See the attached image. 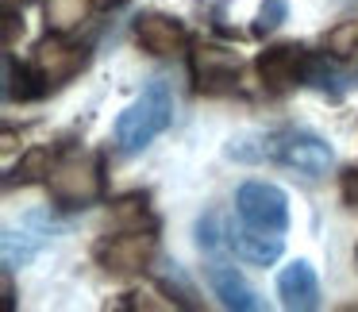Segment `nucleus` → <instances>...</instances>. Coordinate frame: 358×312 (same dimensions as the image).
I'll use <instances>...</instances> for the list:
<instances>
[{"mask_svg":"<svg viewBox=\"0 0 358 312\" xmlns=\"http://www.w3.org/2000/svg\"><path fill=\"white\" fill-rule=\"evenodd\" d=\"M173 124V93L166 81H150L116 120V150L139 155L147 143H155Z\"/></svg>","mask_w":358,"mask_h":312,"instance_id":"1","label":"nucleus"},{"mask_svg":"<svg viewBox=\"0 0 358 312\" xmlns=\"http://www.w3.org/2000/svg\"><path fill=\"white\" fill-rule=\"evenodd\" d=\"M270 162H281L304 178H320V173L331 170L335 155L316 132L285 127V132H270Z\"/></svg>","mask_w":358,"mask_h":312,"instance_id":"2","label":"nucleus"},{"mask_svg":"<svg viewBox=\"0 0 358 312\" xmlns=\"http://www.w3.org/2000/svg\"><path fill=\"white\" fill-rule=\"evenodd\" d=\"M101 162L93 155H73L50 170V193L62 208H85L101 197Z\"/></svg>","mask_w":358,"mask_h":312,"instance_id":"3","label":"nucleus"},{"mask_svg":"<svg viewBox=\"0 0 358 312\" xmlns=\"http://www.w3.org/2000/svg\"><path fill=\"white\" fill-rule=\"evenodd\" d=\"M235 212L247 224L266 227V232H285L289 227V197H285V189L270 185V181H247V185H239Z\"/></svg>","mask_w":358,"mask_h":312,"instance_id":"4","label":"nucleus"},{"mask_svg":"<svg viewBox=\"0 0 358 312\" xmlns=\"http://www.w3.org/2000/svg\"><path fill=\"white\" fill-rule=\"evenodd\" d=\"M58 232H62V224H58L50 212H27L20 224H12L8 232H4V270L12 274V270H20V266H27Z\"/></svg>","mask_w":358,"mask_h":312,"instance_id":"5","label":"nucleus"},{"mask_svg":"<svg viewBox=\"0 0 358 312\" xmlns=\"http://www.w3.org/2000/svg\"><path fill=\"white\" fill-rule=\"evenodd\" d=\"M93 255L108 274L147 270L150 258H155V232H116V227H112V235H104V239L96 243Z\"/></svg>","mask_w":358,"mask_h":312,"instance_id":"6","label":"nucleus"},{"mask_svg":"<svg viewBox=\"0 0 358 312\" xmlns=\"http://www.w3.org/2000/svg\"><path fill=\"white\" fill-rule=\"evenodd\" d=\"M193 66V81L196 93H231L239 81V55L231 47H216V43H201L189 58Z\"/></svg>","mask_w":358,"mask_h":312,"instance_id":"7","label":"nucleus"},{"mask_svg":"<svg viewBox=\"0 0 358 312\" xmlns=\"http://www.w3.org/2000/svg\"><path fill=\"white\" fill-rule=\"evenodd\" d=\"M31 62H35V70L43 73V81H47V85L55 89V85H66V81H70L73 73L85 70L89 50H85V47H78V43H70L66 35L50 31V39H43L39 47H35Z\"/></svg>","mask_w":358,"mask_h":312,"instance_id":"8","label":"nucleus"},{"mask_svg":"<svg viewBox=\"0 0 358 312\" xmlns=\"http://www.w3.org/2000/svg\"><path fill=\"white\" fill-rule=\"evenodd\" d=\"M304 62H308V50L293 47V43H281V47H266L258 55L255 70L262 78L266 93H289V89L304 85Z\"/></svg>","mask_w":358,"mask_h":312,"instance_id":"9","label":"nucleus"},{"mask_svg":"<svg viewBox=\"0 0 358 312\" xmlns=\"http://www.w3.org/2000/svg\"><path fill=\"white\" fill-rule=\"evenodd\" d=\"M227 247L250 266H270L285 250V232H266L239 216V224H227Z\"/></svg>","mask_w":358,"mask_h":312,"instance_id":"10","label":"nucleus"},{"mask_svg":"<svg viewBox=\"0 0 358 312\" xmlns=\"http://www.w3.org/2000/svg\"><path fill=\"white\" fill-rule=\"evenodd\" d=\"M135 43H139L147 55L166 58V55L185 50L189 31H185V24L173 20V16H162V12H143V16L135 20Z\"/></svg>","mask_w":358,"mask_h":312,"instance_id":"11","label":"nucleus"},{"mask_svg":"<svg viewBox=\"0 0 358 312\" xmlns=\"http://www.w3.org/2000/svg\"><path fill=\"white\" fill-rule=\"evenodd\" d=\"M208 285H212V293L220 297V304H224V309H235V312H258V309H262L255 285H250V281L243 278L235 266L212 262L208 266Z\"/></svg>","mask_w":358,"mask_h":312,"instance_id":"12","label":"nucleus"},{"mask_svg":"<svg viewBox=\"0 0 358 312\" xmlns=\"http://www.w3.org/2000/svg\"><path fill=\"white\" fill-rule=\"evenodd\" d=\"M278 297L285 309L293 312H308L320 304V281H316V270L308 262H293L281 270L278 278Z\"/></svg>","mask_w":358,"mask_h":312,"instance_id":"13","label":"nucleus"},{"mask_svg":"<svg viewBox=\"0 0 358 312\" xmlns=\"http://www.w3.org/2000/svg\"><path fill=\"white\" fill-rule=\"evenodd\" d=\"M47 81H43V73L35 70V62L27 58V62H16V55H4V101H35V97L47 93Z\"/></svg>","mask_w":358,"mask_h":312,"instance_id":"14","label":"nucleus"},{"mask_svg":"<svg viewBox=\"0 0 358 312\" xmlns=\"http://www.w3.org/2000/svg\"><path fill=\"white\" fill-rule=\"evenodd\" d=\"M304 85L316 89V93H324V97H331V101H339V97L347 93V73L339 70L335 55H327V50L312 55L308 50V62H304Z\"/></svg>","mask_w":358,"mask_h":312,"instance_id":"15","label":"nucleus"},{"mask_svg":"<svg viewBox=\"0 0 358 312\" xmlns=\"http://www.w3.org/2000/svg\"><path fill=\"white\" fill-rule=\"evenodd\" d=\"M93 12V0H43V16H47V27L58 35L78 31L81 24Z\"/></svg>","mask_w":358,"mask_h":312,"instance_id":"16","label":"nucleus"},{"mask_svg":"<svg viewBox=\"0 0 358 312\" xmlns=\"http://www.w3.org/2000/svg\"><path fill=\"white\" fill-rule=\"evenodd\" d=\"M108 224L116 232H155V216H150L147 197H124L120 204H112Z\"/></svg>","mask_w":358,"mask_h":312,"instance_id":"17","label":"nucleus"},{"mask_svg":"<svg viewBox=\"0 0 358 312\" xmlns=\"http://www.w3.org/2000/svg\"><path fill=\"white\" fill-rule=\"evenodd\" d=\"M50 170H55V155L47 147H31L24 158L16 162L8 185H31V181H50Z\"/></svg>","mask_w":358,"mask_h":312,"instance_id":"18","label":"nucleus"},{"mask_svg":"<svg viewBox=\"0 0 358 312\" xmlns=\"http://www.w3.org/2000/svg\"><path fill=\"white\" fill-rule=\"evenodd\" d=\"M227 158H235V162H270V135L266 132H250V135H235L231 143L224 147Z\"/></svg>","mask_w":358,"mask_h":312,"instance_id":"19","label":"nucleus"},{"mask_svg":"<svg viewBox=\"0 0 358 312\" xmlns=\"http://www.w3.org/2000/svg\"><path fill=\"white\" fill-rule=\"evenodd\" d=\"M158 281H162V289L166 293H173L178 297V304H185V309H196V289H193V281L185 278V270H181L178 262H162L158 266Z\"/></svg>","mask_w":358,"mask_h":312,"instance_id":"20","label":"nucleus"},{"mask_svg":"<svg viewBox=\"0 0 358 312\" xmlns=\"http://www.w3.org/2000/svg\"><path fill=\"white\" fill-rule=\"evenodd\" d=\"M324 50L335 55V58L358 55V20H343V24H335L331 31H327V39H324Z\"/></svg>","mask_w":358,"mask_h":312,"instance_id":"21","label":"nucleus"},{"mask_svg":"<svg viewBox=\"0 0 358 312\" xmlns=\"http://www.w3.org/2000/svg\"><path fill=\"white\" fill-rule=\"evenodd\" d=\"M289 16V4L285 0H262V8H258V24H255V35H270L285 24Z\"/></svg>","mask_w":358,"mask_h":312,"instance_id":"22","label":"nucleus"},{"mask_svg":"<svg viewBox=\"0 0 358 312\" xmlns=\"http://www.w3.org/2000/svg\"><path fill=\"white\" fill-rule=\"evenodd\" d=\"M196 243H201V250H220L227 243V232H220L216 212H204V216L196 220Z\"/></svg>","mask_w":358,"mask_h":312,"instance_id":"23","label":"nucleus"},{"mask_svg":"<svg viewBox=\"0 0 358 312\" xmlns=\"http://www.w3.org/2000/svg\"><path fill=\"white\" fill-rule=\"evenodd\" d=\"M343 201H347L350 208L358 212V166H355V170L343 173Z\"/></svg>","mask_w":358,"mask_h":312,"instance_id":"24","label":"nucleus"},{"mask_svg":"<svg viewBox=\"0 0 358 312\" xmlns=\"http://www.w3.org/2000/svg\"><path fill=\"white\" fill-rule=\"evenodd\" d=\"M101 4H120V0H101Z\"/></svg>","mask_w":358,"mask_h":312,"instance_id":"25","label":"nucleus"}]
</instances>
